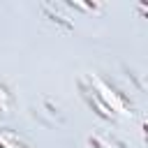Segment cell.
Segmentation results:
<instances>
[{
	"label": "cell",
	"instance_id": "6da1fadb",
	"mask_svg": "<svg viewBox=\"0 0 148 148\" xmlns=\"http://www.w3.org/2000/svg\"><path fill=\"white\" fill-rule=\"evenodd\" d=\"M88 79H90V83L95 86V90L104 97V102L118 113V118H132V116H134L136 106H134L132 97H130L125 90H120L118 86L109 83L106 79H102V76H97V74H88Z\"/></svg>",
	"mask_w": 148,
	"mask_h": 148
},
{
	"label": "cell",
	"instance_id": "7a4b0ae2",
	"mask_svg": "<svg viewBox=\"0 0 148 148\" xmlns=\"http://www.w3.org/2000/svg\"><path fill=\"white\" fill-rule=\"evenodd\" d=\"M76 88H79V95H81V99L88 104V109H92L95 111V116H99L102 120H109V123H116V120H120L118 118V113L104 102V97L95 90V86L90 83V79H88V74H81L79 79H76Z\"/></svg>",
	"mask_w": 148,
	"mask_h": 148
},
{
	"label": "cell",
	"instance_id": "3957f363",
	"mask_svg": "<svg viewBox=\"0 0 148 148\" xmlns=\"http://www.w3.org/2000/svg\"><path fill=\"white\" fill-rule=\"evenodd\" d=\"M86 143L88 148H130L127 141L113 136V134H106V132H99V134H88L86 136Z\"/></svg>",
	"mask_w": 148,
	"mask_h": 148
},
{
	"label": "cell",
	"instance_id": "277c9868",
	"mask_svg": "<svg viewBox=\"0 0 148 148\" xmlns=\"http://www.w3.org/2000/svg\"><path fill=\"white\" fill-rule=\"evenodd\" d=\"M0 141L7 148H32V143L23 134H18V132H14L9 127H0Z\"/></svg>",
	"mask_w": 148,
	"mask_h": 148
},
{
	"label": "cell",
	"instance_id": "5b68a950",
	"mask_svg": "<svg viewBox=\"0 0 148 148\" xmlns=\"http://www.w3.org/2000/svg\"><path fill=\"white\" fill-rule=\"evenodd\" d=\"M42 12H44V14L49 16V21H53V23H58V25H60L62 30H72V28H74V23H72V18L58 12V5H42Z\"/></svg>",
	"mask_w": 148,
	"mask_h": 148
},
{
	"label": "cell",
	"instance_id": "8992f818",
	"mask_svg": "<svg viewBox=\"0 0 148 148\" xmlns=\"http://www.w3.org/2000/svg\"><path fill=\"white\" fill-rule=\"evenodd\" d=\"M12 106H14V92L5 81H0V118L7 116Z\"/></svg>",
	"mask_w": 148,
	"mask_h": 148
},
{
	"label": "cell",
	"instance_id": "52a82bcc",
	"mask_svg": "<svg viewBox=\"0 0 148 148\" xmlns=\"http://www.w3.org/2000/svg\"><path fill=\"white\" fill-rule=\"evenodd\" d=\"M60 7L62 9H72V12H92V14H99L104 9L102 2H62Z\"/></svg>",
	"mask_w": 148,
	"mask_h": 148
},
{
	"label": "cell",
	"instance_id": "ba28073f",
	"mask_svg": "<svg viewBox=\"0 0 148 148\" xmlns=\"http://www.w3.org/2000/svg\"><path fill=\"white\" fill-rule=\"evenodd\" d=\"M0 148H7V146H5V143H2V141H0Z\"/></svg>",
	"mask_w": 148,
	"mask_h": 148
}]
</instances>
